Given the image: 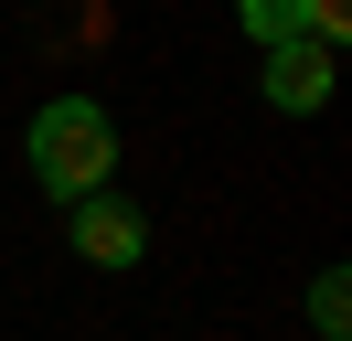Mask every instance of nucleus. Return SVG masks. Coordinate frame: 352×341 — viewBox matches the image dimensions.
Masks as SVG:
<instances>
[{
    "label": "nucleus",
    "instance_id": "obj_2",
    "mask_svg": "<svg viewBox=\"0 0 352 341\" xmlns=\"http://www.w3.org/2000/svg\"><path fill=\"white\" fill-rule=\"evenodd\" d=\"M65 234H75V256H86V267H107V277H129L139 256H150V224H139V203H118V192L65 203Z\"/></svg>",
    "mask_w": 352,
    "mask_h": 341
},
{
    "label": "nucleus",
    "instance_id": "obj_4",
    "mask_svg": "<svg viewBox=\"0 0 352 341\" xmlns=\"http://www.w3.org/2000/svg\"><path fill=\"white\" fill-rule=\"evenodd\" d=\"M235 21H245V43H309V0H235Z\"/></svg>",
    "mask_w": 352,
    "mask_h": 341
},
{
    "label": "nucleus",
    "instance_id": "obj_3",
    "mask_svg": "<svg viewBox=\"0 0 352 341\" xmlns=\"http://www.w3.org/2000/svg\"><path fill=\"white\" fill-rule=\"evenodd\" d=\"M331 85H342L331 43H267V75H256V96L278 107V118H320V107H331Z\"/></svg>",
    "mask_w": 352,
    "mask_h": 341
},
{
    "label": "nucleus",
    "instance_id": "obj_5",
    "mask_svg": "<svg viewBox=\"0 0 352 341\" xmlns=\"http://www.w3.org/2000/svg\"><path fill=\"white\" fill-rule=\"evenodd\" d=\"M309 331H320V341H352V277L342 267L309 277Z\"/></svg>",
    "mask_w": 352,
    "mask_h": 341
},
{
    "label": "nucleus",
    "instance_id": "obj_1",
    "mask_svg": "<svg viewBox=\"0 0 352 341\" xmlns=\"http://www.w3.org/2000/svg\"><path fill=\"white\" fill-rule=\"evenodd\" d=\"M22 160H32V192L43 203H86V192H118V118L96 96H43L32 107V139H22Z\"/></svg>",
    "mask_w": 352,
    "mask_h": 341
},
{
    "label": "nucleus",
    "instance_id": "obj_6",
    "mask_svg": "<svg viewBox=\"0 0 352 341\" xmlns=\"http://www.w3.org/2000/svg\"><path fill=\"white\" fill-rule=\"evenodd\" d=\"M352 32V0H309V43H342Z\"/></svg>",
    "mask_w": 352,
    "mask_h": 341
}]
</instances>
